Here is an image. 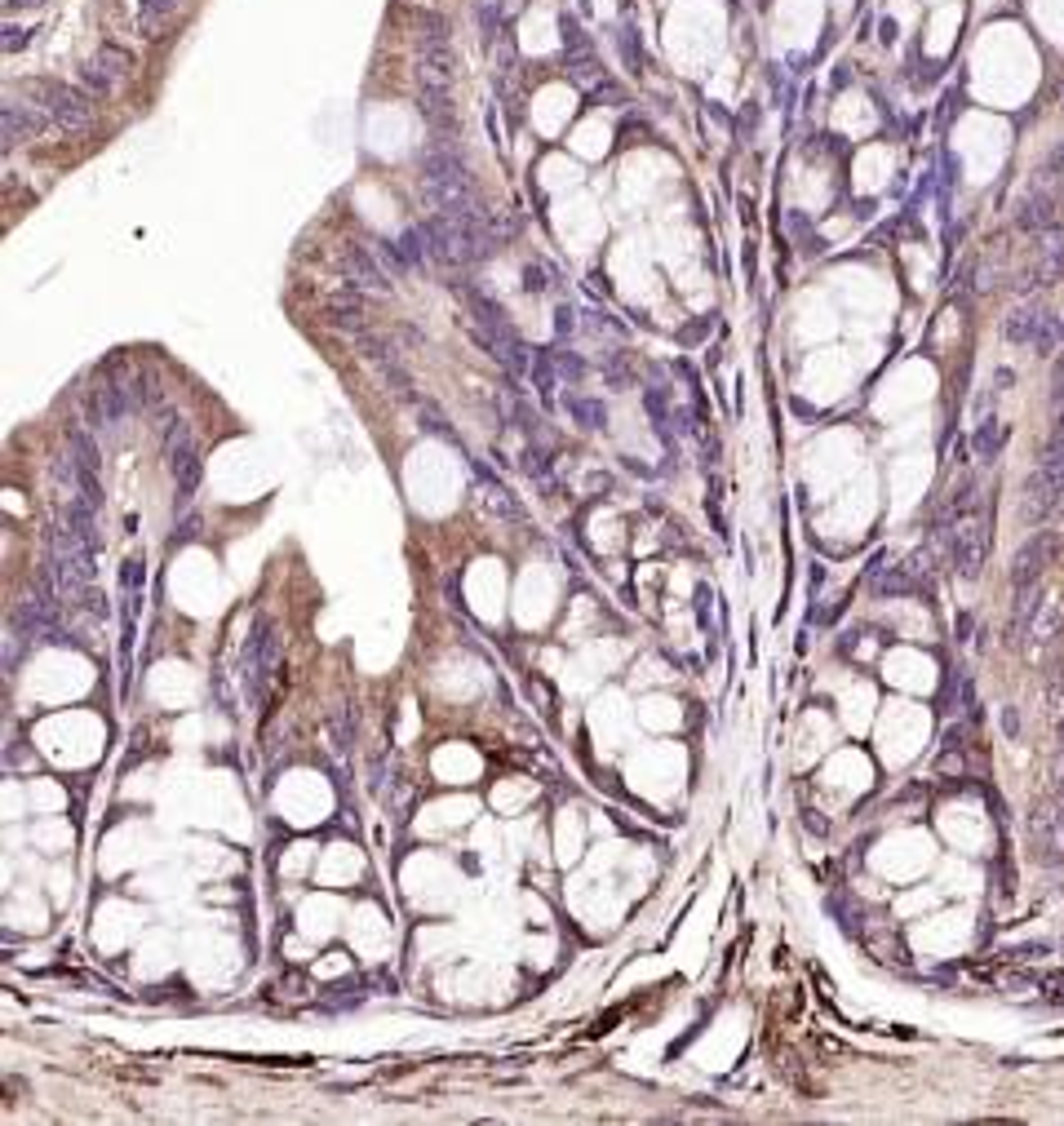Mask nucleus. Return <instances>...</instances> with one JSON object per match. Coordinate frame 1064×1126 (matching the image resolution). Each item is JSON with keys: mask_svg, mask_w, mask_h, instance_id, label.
<instances>
[{"mask_svg": "<svg viewBox=\"0 0 1064 1126\" xmlns=\"http://www.w3.org/2000/svg\"><path fill=\"white\" fill-rule=\"evenodd\" d=\"M949 554H954V573L963 581H975L984 573V554H989V523H984V514H967L949 533Z\"/></svg>", "mask_w": 1064, "mask_h": 1126, "instance_id": "obj_4", "label": "nucleus"}, {"mask_svg": "<svg viewBox=\"0 0 1064 1126\" xmlns=\"http://www.w3.org/2000/svg\"><path fill=\"white\" fill-rule=\"evenodd\" d=\"M1060 275H1064V227L1055 222V227L1043 231L1038 258H1034V266H1029V275H1024L1020 293H1043V289H1051Z\"/></svg>", "mask_w": 1064, "mask_h": 1126, "instance_id": "obj_9", "label": "nucleus"}, {"mask_svg": "<svg viewBox=\"0 0 1064 1126\" xmlns=\"http://www.w3.org/2000/svg\"><path fill=\"white\" fill-rule=\"evenodd\" d=\"M1064 404V355H1055L1051 364V408H1060Z\"/></svg>", "mask_w": 1064, "mask_h": 1126, "instance_id": "obj_32", "label": "nucleus"}, {"mask_svg": "<svg viewBox=\"0 0 1064 1126\" xmlns=\"http://www.w3.org/2000/svg\"><path fill=\"white\" fill-rule=\"evenodd\" d=\"M563 408H568V417H573L582 431H603V426H608V408H603V400H594V395H568Z\"/></svg>", "mask_w": 1064, "mask_h": 1126, "instance_id": "obj_18", "label": "nucleus"}, {"mask_svg": "<svg viewBox=\"0 0 1064 1126\" xmlns=\"http://www.w3.org/2000/svg\"><path fill=\"white\" fill-rule=\"evenodd\" d=\"M67 448H71V466H85V471H98L102 466L98 443H93L85 431H67Z\"/></svg>", "mask_w": 1064, "mask_h": 1126, "instance_id": "obj_24", "label": "nucleus"}, {"mask_svg": "<svg viewBox=\"0 0 1064 1126\" xmlns=\"http://www.w3.org/2000/svg\"><path fill=\"white\" fill-rule=\"evenodd\" d=\"M187 0H138V31L147 41H164V31L182 18Z\"/></svg>", "mask_w": 1064, "mask_h": 1126, "instance_id": "obj_13", "label": "nucleus"}, {"mask_svg": "<svg viewBox=\"0 0 1064 1126\" xmlns=\"http://www.w3.org/2000/svg\"><path fill=\"white\" fill-rule=\"evenodd\" d=\"M523 289L550 293V271H546V262H528V266H523Z\"/></svg>", "mask_w": 1064, "mask_h": 1126, "instance_id": "obj_28", "label": "nucleus"}, {"mask_svg": "<svg viewBox=\"0 0 1064 1126\" xmlns=\"http://www.w3.org/2000/svg\"><path fill=\"white\" fill-rule=\"evenodd\" d=\"M1003 440H1007V426H1003V422H994V417H984V422L975 426V435H972L975 462H980V466L994 462V457L1003 453Z\"/></svg>", "mask_w": 1064, "mask_h": 1126, "instance_id": "obj_19", "label": "nucleus"}, {"mask_svg": "<svg viewBox=\"0 0 1064 1126\" xmlns=\"http://www.w3.org/2000/svg\"><path fill=\"white\" fill-rule=\"evenodd\" d=\"M195 528H200V519H195V514H192V519L182 523V528H173V545H187V542H192V537H195Z\"/></svg>", "mask_w": 1064, "mask_h": 1126, "instance_id": "obj_35", "label": "nucleus"}, {"mask_svg": "<svg viewBox=\"0 0 1064 1126\" xmlns=\"http://www.w3.org/2000/svg\"><path fill=\"white\" fill-rule=\"evenodd\" d=\"M1060 209H1064V195L1055 192V178H1043L1034 187V192H1024L1020 204H1015V231H1029V235H1043L1046 227H1055L1060 222Z\"/></svg>", "mask_w": 1064, "mask_h": 1126, "instance_id": "obj_6", "label": "nucleus"}, {"mask_svg": "<svg viewBox=\"0 0 1064 1126\" xmlns=\"http://www.w3.org/2000/svg\"><path fill=\"white\" fill-rule=\"evenodd\" d=\"M523 471L532 475V479H550L554 475V448L546 440H528V448H523Z\"/></svg>", "mask_w": 1064, "mask_h": 1126, "instance_id": "obj_23", "label": "nucleus"}, {"mask_svg": "<svg viewBox=\"0 0 1064 1126\" xmlns=\"http://www.w3.org/2000/svg\"><path fill=\"white\" fill-rule=\"evenodd\" d=\"M475 475H479V483H483V493H488V506H492V510L506 514V519H523V506L511 497V488H506V483L492 479V475L483 471L479 462H475Z\"/></svg>", "mask_w": 1064, "mask_h": 1126, "instance_id": "obj_21", "label": "nucleus"}, {"mask_svg": "<svg viewBox=\"0 0 1064 1126\" xmlns=\"http://www.w3.org/2000/svg\"><path fill=\"white\" fill-rule=\"evenodd\" d=\"M169 471H173V493H178V506L192 502V493L200 488L204 479V462H200V448H195V440L187 431L173 435L169 443Z\"/></svg>", "mask_w": 1064, "mask_h": 1126, "instance_id": "obj_8", "label": "nucleus"}, {"mask_svg": "<svg viewBox=\"0 0 1064 1126\" xmlns=\"http://www.w3.org/2000/svg\"><path fill=\"white\" fill-rule=\"evenodd\" d=\"M1055 550H1060V537H1055V533H1034V537H1029V542L1015 550V559H1011V590L1043 585V573H1046V563L1055 559Z\"/></svg>", "mask_w": 1064, "mask_h": 1126, "instance_id": "obj_7", "label": "nucleus"}, {"mask_svg": "<svg viewBox=\"0 0 1064 1126\" xmlns=\"http://www.w3.org/2000/svg\"><path fill=\"white\" fill-rule=\"evenodd\" d=\"M124 417H129V391H121L116 382L98 386V391L89 395V422L93 426H121Z\"/></svg>", "mask_w": 1064, "mask_h": 1126, "instance_id": "obj_14", "label": "nucleus"}, {"mask_svg": "<svg viewBox=\"0 0 1064 1126\" xmlns=\"http://www.w3.org/2000/svg\"><path fill=\"white\" fill-rule=\"evenodd\" d=\"M617 50H621V58H625V67H630V71L643 67V45H639V31H634L630 22L617 31Z\"/></svg>", "mask_w": 1064, "mask_h": 1126, "instance_id": "obj_27", "label": "nucleus"}, {"mask_svg": "<svg viewBox=\"0 0 1064 1126\" xmlns=\"http://www.w3.org/2000/svg\"><path fill=\"white\" fill-rule=\"evenodd\" d=\"M27 41H31V31L18 27V22H10V27H5V41H0V50H5V53H18V50H27Z\"/></svg>", "mask_w": 1064, "mask_h": 1126, "instance_id": "obj_31", "label": "nucleus"}, {"mask_svg": "<svg viewBox=\"0 0 1064 1126\" xmlns=\"http://www.w3.org/2000/svg\"><path fill=\"white\" fill-rule=\"evenodd\" d=\"M1011 621H1007V644H1020L1029 625H1034L1038 608H1043V585H1029V590H1011Z\"/></svg>", "mask_w": 1064, "mask_h": 1126, "instance_id": "obj_15", "label": "nucleus"}, {"mask_svg": "<svg viewBox=\"0 0 1064 1126\" xmlns=\"http://www.w3.org/2000/svg\"><path fill=\"white\" fill-rule=\"evenodd\" d=\"M914 577H909V568H887L883 577H873V594H914Z\"/></svg>", "mask_w": 1064, "mask_h": 1126, "instance_id": "obj_26", "label": "nucleus"}, {"mask_svg": "<svg viewBox=\"0 0 1064 1126\" xmlns=\"http://www.w3.org/2000/svg\"><path fill=\"white\" fill-rule=\"evenodd\" d=\"M452 45V22L440 10H422L417 14V50H443Z\"/></svg>", "mask_w": 1064, "mask_h": 1126, "instance_id": "obj_17", "label": "nucleus"}, {"mask_svg": "<svg viewBox=\"0 0 1064 1126\" xmlns=\"http://www.w3.org/2000/svg\"><path fill=\"white\" fill-rule=\"evenodd\" d=\"M50 124V111L45 107H27V102H5L0 107V142L5 147H22V142H36Z\"/></svg>", "mask_w": 1064, "mask_h": 1126, "instance_id": "obj_10", "label": "nucleus"}, {"mask_svg": "<svg viewBox=\"0 0 1064 1126\" xmlns=\"http://www.w3.org/2000/svg\"><path fill=\"white\" fill-rule=\"evenodd\" d=\"M275 625L262 616L258 625H253V639H249V648H244V665H249V674H253V692H262V684L271 679V665H275Z\"/></svg>", "mask_w": 1064, "mask_h": 1126, "instance_id": "obj_12", "label": "nucleus"}, {"mask_svg": "<svg viewBox=\"0 0 1064 1126\" xmlns=\"http://www.w3.org/2000/svg\"><path fill=\"white\" fill-rule=\"evenodd\" d=\"M417 422H422V431H426V435H435V440H443V443H452V448H462V453H466V443L457 440L452 422L440 412V404H435V400H422V404H417Z\"/></svg>", "mask_w": 1064, "mask_h": 1126, "instance_id": "obj_20", "label": "nucleus"}, {"mask_svg": "<svg viewBox=\"0 0 1064 1126\" xmlns=\"http://www.w3.org/2000/svg\"><path fill=\"white\" fill-rule=\"evenodd\" d=\"M1060 337H1064V320H1060Z\"/></svg>", "mask_w": 1064, "mask_h": 1126, "instance_id": "obj_37", "label": "nucleus"}, {"mask_svg": "<svg viewBox=\"0 0 1064 1126\" xmlns=\"http://www.w3.org/2000/svg\"><path fill=\"white\" fill-rule=\"evenodd\" d=\"M1003 337L1011 346H1029V351L1046 355L1055 342H1060V320L1046 311L1043 302H1020L1003 324Z\"/></svg>", "mask_w": 1064, "mask_h": 1126, "instance_id": "obj_2", "label": "nucleus"}, {"mask_svg": "<svg viewBox=\"0 0 1064 1126\" xmlns=\"http://www.w3.org/2000/svg\"><path fill=\"white\" fill-rule=\"evenodd\" d=\"M45 111H50L53 129L62 133H85L93 124V98L85 93V85H62V81H45Z\"/></svg>", "mask_w": 1064, "mask_h": 1126, "instance_id": "obj_3", "label": "nucleus"}, {"mask_svg": "<svg viewBox=\"0 0 1064 1126\" xmlns=\"http://www.w3.org/2000/svg\"><path fill=\"white\" fill-rule=\"evenodd\" d=\"M1043 173H1046V178H1055V182H1064V142L1043 160Z\"/></svg>", "mask_w": 1064, "mask_h": 1126, "instance_id": "obj_34", "label": "nucleus"}, {"mask_svg": "<svg viewBox=\"0 0 1064 1126\" xmlns=\"http://www.w3.org/2000/svg\"><path fill=\"white\" fill-rule=\"evenodd\" d=\"M511 417H514V426H519V431L528 435V440H546V417H542V412H532L523 395H514Z\"/></svg>", "mask_w": 1064, "mask_h": 1126, "instance_id": "obj_25", "label": "nucleus"}, {"mask_svg": "<svg viewBox=\"0 0 1064 1126\" xmlns=\"http://www.w3.org/2000/svg\"><path fill=\"white\" fill-rule=\"evenodd\" d=\"M1003 727L1015 736V732H1020V715H1015V710H1007V715H1003Z\"/></svg>", "mask_w": 1064, "mask_h": 1126, "instance_id": "obj_36", "label": "nucleus"}, {"mask_svg": "<svg viewBox=\"0 0 1064 1126\" xmlns=\"http://www.w3.org/2000/svg\"><path fill=\"white\" fill-rule=\"evenodd\" d=\"M577 333V311L573 306H554V342H568Z\"/></svg>", "mask_w": 1064, "mask_h": 1126, "instance_id": "obj_29", "label": "nucleus"}, {"mask_svg": "<svg viewBox=\"0 0 1064 1126\" xmlns=\"http://www.w3.org/2000/svg\"><path fill=\"white\" fill-rule=\"evenodd\" d=\"M341 275H346V284H355V289H372V293L391 289L382 262L372 258L369 249H360V244H346V249H341Z\"/></svg>", "mask_w": 1064, "mask_h": 1126, "instance_id": "obj_11", "label": "nucleus"}, {"mask_svg": "<svg viewBox=\"0 0 1064 1126\" xmlns=\"http://www.w3.org/2000/svg\"><path fill=\"white\" fill-rule=\"evenodd\" d=\"M324 311H329V320L337 324V329H364V298L355 284L333 293L329 302H324Z\"/></svg>", "mask_w": 1064, "mask_h": 1126, "instance_id": "obj_16", "label": "nucleus"}, {"mask_svg": "<svg viewBox=\"0 0 1064 1126\" xmlns=\"http://www.w3.org/2000/svg\"><path fill=\"white\" fill-rule=\"evenodd\" d=\"M630 372H625V355H608V386H625Z\"/></svg>", "mask_w": 1064, "mask_h": 1126, "instance_id": "obj_33", "label": "nucleus"}, {"mask_svg": "<svg viewBox=\"0 0 1064 1126\" xmlns=\"http://www.w3.org/2000/svg\"><path fill=\"white\" fill-rule=\"evenodd\" d=\"M1064 510V440H1046L1038 466L1024 479L1020 514L1024 523H1051Z\"/></svg>", "mask_w": 1064, "mask_h": 1126, "instance_id": "obj_1", "label": "nucleus"}, {"mask_svg": "<svg viewBox=\"0 0 1064 1126\" xmlns=\"http://www.w3.org/2000/svg\"><path fill=\"white\" fill-rule=\"evenodd\" d=\"M528 377H532V391L542 395V400H550L554 386H559V364H554V355L550 351H532Z\"/></svg>", "mask_w": 1064, "mask_h": 1126, "instance_id": "obj_22", "label": "nucleus"}, {"mask_svg": "<svg viewBox=\"0 0 1064 1126\" xmlns=\"http://www.w3.org/2000/svg\"><path fill=\"white\" fill-rule=\"evenodd\" d=\"M129 67H133V58L121 50V45H102L93 58L81 62V85L93 93V98H111V93L124 85Z\"/></svg>", "mask_w": 1064, "mask_h": 1126, "instance_id": "obj_5", "label": "nucleus"}, {"mask_svg": "<svg viewBox=\"0 0 1064 1126\" xmlns=\"http://www.w3.org/2000/svg\"><path fill=\"white\" fill-rule=\"evenodd\" d=\"M554 364H559V377H563V382H582V377H585V360H577L573 351L554 355Z\"/></svg>", "mask_w": 1064, "mask_h": 1126, "instance_id": "obj_30", "label": "nucleus"}]
</instances>
